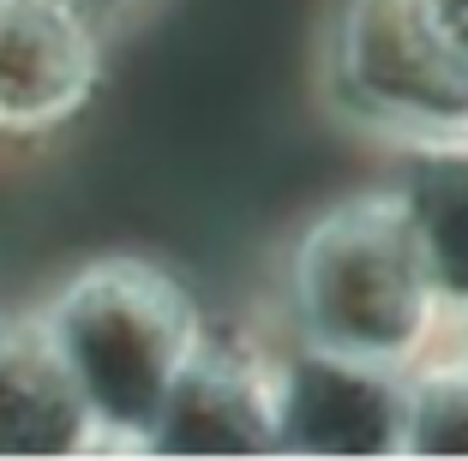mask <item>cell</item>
<instances>
[{
	"instance_id": "cell-7",
	"label": "cell",
	"mask_w": 468,
	"mask_h": 461,
	"mask_svg": "<svg viewBox=\"0 0 468 461\" xmlns=\"http://www.w3.org/2000/svg\"><path fill=\"white\" fill-rule=\"evenodd\" d=\"M102 425L42 312H0V461L97 456Z\"/></svg>"
},
{
	"instance_id": "cell-10",
	"label": "cell",
	"mask_w": 468,
	"mask_h": 461,
	"mask_svg": "<svg viewBox=\"0 0 468 461\" xmlns=\"http://www.w3.org/2000/svg\"><path fill=\"white\" fill-rule=\"evenodd\" d=\"M420 13H427L432 37L444 42V55L468 72V0H420Z\"/></svg>"
},
{
	"instance_id": "cell-11",
	"label": "cell",
	"mask_w": 468,
	"mask_h": 461,
	"mask_svg": "<svg viewBox=\"0 0 468 461\" xmlns=\"http://www.w3.org/2000/svg\"><path fill=\"white\" fill-rule=\"evenodd\" d=\"M79 6H90V13L102 18V25H126L133 13H144L151 0H79Z\"/></svg>"
},
{
	"instance_id": "cell-6",
	"label": "cell",
	"mask_w": 468,
	"mask_h": 461,
	"mask_svg": "<svg viewBox=\"0 0 468 461\" xmlns=\"http://www.w3.org/2000/svg\"><path fill=\"white\" fill-rule=\"evenodd\" d=\"M144 456H276V353L210 336Z\"/></svg>"
},
{
	"instance_id": "cell-8",
	"label": "cell",
	"mask_w": 468,
	"mask_h": 461,
	"mask_svg": "<svg viewBox=\"0 0 468 461\" xmlns=\"http://www.w3.org/2000/svg\"><path fill=\"white\" fill-rule=\"evenodd\" d=\"M390 192L409 210L414 240H420L444 299H451V318H456L468 306V132L402 144Z\"/></svg>"
},
{
	"instance_id": "cell-2",
	"label": "cell",
	"mask_w": 468,
	"mask_h": 461,
	"mask_svg": "<svg viewBox=\"0 0 468 461\" xmlns=\"http://www.w3.org/2000/svg\"><path fill=\"white\" fill-rule=\"evenodd\" d=\"M37 312L55 330L109 456H144L175 383L210 341L198 294L144 252H102L60 276Z\"/></svg>"
},
{
	"instance_id": "cell-3",
	"label": "cell",
	"mask_w": 468,
	"mask_h": 461,
	"mask_svg": "<svg viewBox=\"0 0 468 461\" xmlns=\"http://www.w3.org/2000/svg\"><path fill=\"white\" fill-rule=\"evenodd\" d=\"M324 84L343 114L402 144L468 132V72L444 55L420 0H343L324 37Z\"/></svg>"
},
{
	"instance_id": "cell-4",
	"label": "cell",
	"mask_w": 468,
	"mask_h": 461,
	"mask_svg": "<svg viewBox=\"0 0 468 461\" xmlns=\"http://www.w3.org/2000/svg\"><path fill=\"white\" fill-rule=\"evenodd\" d=\"M109 72V25L79 0H0V138L30 144L79 120Z\"/></svg>"
},
{
	"instance_id": "cell-5",
	"label": "cell",
	"mask_w": 468,
	"mask_h": 461,
	"mask_svg": "<svg viewBox=\"0 0 468 461\" xmlns=\"http://www.w3.org/2000/svg\"><path fill=\"white\" fill-rule=\"evenodd\" d=\"M409 372L289 341L276 353V456H402Z\"/></svg>"
},
{
	"instance_id": "cell-9",
	"label": "cell",
	"mask_w": 468,
	"mask_h": 461,
	"mask_svg": "<svg viewBox=\"0 0 468 461\" xmlns=\"http://www.w3.org/2000/svg\"><path fill=\"white\" fill-rule=\"evenodd\" d=\"M402 456H468V366L456 353L409 372Z\"/></svg>"
},
{
	"instance_id": "cell-1",
	"label": "cell",
	"mask_w": 468,
	"mask_h": 461,
	"mask_svg": "<svg viewBox=\"0 0 468 461\" xmlns=\"http://www.w3.org/2000/svg\"><path fill=\"white\" fill-rule=\"evenodd\" d=\"M289 341L414 372L427 366L451 299L390 186L336 198L294 234L282 258Z\"/></svg>"
},
{
	"instance_id": "cell-12",
	"label": "cell",
	"mask_w": 468,
	"mask_h": 461,
	"mask_svg": "<svg viewBox=\"0 0 468 461\" xmlns=\"http://www.w3.org/2000/svg\"><path fill=\"white\" fill-rule=\"evenodd\" d=\"M456 360H463V366H468V306H463V312H456Z\"/></svg>"
}]
</instances>
